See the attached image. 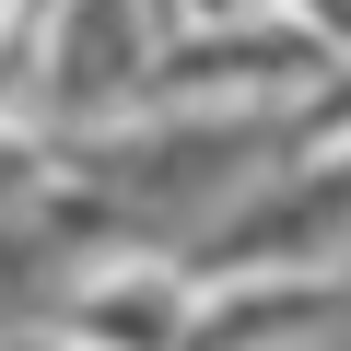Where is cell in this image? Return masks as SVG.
<instances>
[{"label": "cell", "mask_w": 351, "mask_h": 351, "mask_svg": "<svg viewBox=\"0 0 351 351\" xmlns=\"http://www.w3.org/2000/svg\"><path fill=\"white\" fill-rule=\"evenodd\" d=\"M269 0H176V24H258Z\"/></svg>", "instance_id": "obj_1"}]
</instances>
